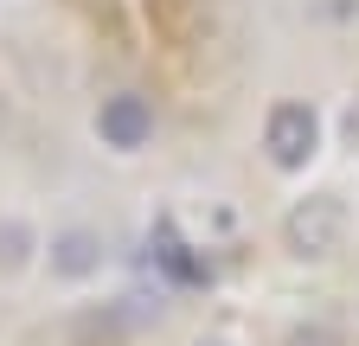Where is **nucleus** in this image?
<instances>
[{
  "instance_id": "0eeeda50",
  "label": "nucleus",
  "mask_w": 359,
  "mask_h": 346,
  "mask_svg": "<svg viewBox=\"0 0 359 346\" xmlns=\"http://www.w3.org/2000/svg\"><path fill=\"white\" fill-rule=\"evenodd\" d=\"M346 135H353V148H359V103L346 109Z\"/></svg>"
},
{
  "instance_id": "20e7f679",
  "label": "nucleus",
  "mask_w": 359,
  "mask_h": 346,
  "mask_svg": "<svg viewBox=\"0 0 359 346\" xmlns=\"http://www.w3.org/2000/svg\"><path fill=\"white\" fill-rule=\"evenodd\" d=\"M97 270H103V237H97V231L71 225V231H58V237H52V276L83 282V276H97Z\"/></svg>"
},
{
  "instance_id": "f03ea898",
  "label": "nucleus",
  "mask_w": 359,
  "mask_h": 346,
  "mask_svg": "<svg viewBox=\"0 0 359 346\" xmlns=\"http://www.w3.org/2000/svg\"><path fill=\"white\" fill-rule=\"evenodd\" d=\"M314 141H321V116H314L308 103H276V109H269L263 148H269V160H276L283 173L308 167V160H314Z\"/></svg>"
},
{
  "instance_id": "f257e3e1",
  "label": "nucleus",
  "mask_w": 359,
  "mask_h": 346,
  "mask_svg": "<svg viewBox=\"0 0 359 346\" xmlns=\"http://www.w3.org/2000/svg\"><path fill=\"white\" fill-rule=\"evenodd\" d=\"M283 244L302 256V263H321V256H334L346 244V205L334 193H308L289 205V219H283Z\"/></svg>"
},
{
  "instance_id": "7ed1b4c3",
  "label": "nucleus",
  "mask_w": 359,
  "mask_h": 346,
  "mask_svg": "<svg viewBox=\"0 0 359 346\" xmlns=\"http://www.w3.org/2000/svg\"><path fill=\"white\" fill-rule=\"evenodd\" d=\"M97 141L116 148V154H142V148L154 141V103H148L142 90L103 97V109H97Z\"/></svg>"
},
{
  "instance_id": "6e6552de",
  "label": "nucleus",
  "mask_w": 359,
  "mask_h": 346,
  "mask_svg": "<svg viewBox=\"0 0 359 346\" xmlns=\"http://www.w3.org/2000/svg\"><path fill=\"white\" fill-rule=\"evenodd\" d=\"M199 346H224V340H199Z\"/></svg>"
},
{
  "instance_id": "423d86ee",
  "label": "nucleus",
  "mask_w": 359,
  "mask_h": 346,
  "mask_svg": "<svg viewBox=\"0 0 359 346\" xmlns=\"http://www.w3.org/2000/svg\"><path fill=\"white\" fill-rule=\"evenodd\" d=\"M283 346H346V340H340L334 327H295V333H289Z\"/></svg>"
},
{
  "instance_id": "39448f33",
  "label": "nucleus",
  "mask_w": 359,
  "mask_h": 346,
  "mask_svg": "<svg viewBox=\"0 0 359 346\" xmlns=\"http://www.w3.org/2000/svg\"><path fill=\"white\" fill-rule=\"evenodd\" d=\"M154 263H161V276H167V282H180V289L212 282V263H205L193 244H180L173 231H154Z\"/></svg>"
}]
</instances>
